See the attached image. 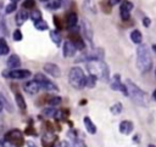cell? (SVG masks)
Segmentation results:
<instances>
[{
  "label": "cell",
  "mask_w": 156,
  "mask_h": 147,
  "mask_svg": "<svg viewBox=\"0 0 156 147\" xmlns=\"http://www.w3.org/2000/svg\"><path fill=\"white\" fill-rule=\"evenodd\" d=\"M4 138L7 140L13 147H22L24 145V137L20 129H11L5 134Z\"/></svg>",
  "instance_id": "5b68a950"
},
{
  "label": "cell",
  "mask_w": 156,
  "mask_h": 147,
  "mask_svg": "<svg viewBox=\"0 0 156 147\" xmlns=\"http://www.w3.org/2000/svg\"><path fill=\"white\" fill-rule=\"evenodd\" d=\"M121 0H108V5H111V6H115L116 4H118Z\"/></svg>",
  "instance_id": "ee69618b"
},
{
  "label": "cell",
  "mask_w": 156,
  "mask_h": 147,
  "mask_svg": "<svg viewBox=\"0 0 156 147\" xmlns=\"http://www.w3.org/2000/svg\"><path fill=\"white\" fill-rule=\"evenodd\" d=\"M0 100L2 101V103H4L5 108L7 109V112H11V113H12V112H13V107H12V106H11V103H10V102L4 97V95H0Z\"/></svg>",
  "instance_id": "836d02e7"
},
{
  "label": "cell",
  "mask_w": 156,
  "mask_h": 147,
  "mask_svg": "<svg viewBox=\"0 0 156 147\" xmlns=\"http://www.w3.org/2000/svg\"><path fill=\"white\" fill-rule=\"evenodd\" d=\"M15 100H16V104L20 107V109H21V111H24L26 107H27V104H26V101H24L23 96L17 92V94L15 95Z\"/></svg>",
  "instance_id": "cb8c5ba5"
},
{
  "label": "cell",
  "mask_w": 156,
  "mask_h": 147,
  "mask_svg": "<svg viewBox=\"0 0 156 147\" xmlns=\"http://www.w3.org/2000/svg\"><path fill=\"white\" fill-rule=\"evenodd\" d=\"M43 1H46V0H43Z\"/></svg>",
  "instance_id": "816d5d0a"
},
{
  "label": "cell",
  "mask_w": 156,
  "mask_h": 147,
  "mask_svg": "<svg viewBox=\"0 0 156 147\" xmlns=\"http://www.w3.org/2000/svg\"><path fill=\"white\" fill-rule=\"evenodd\" d=\"M136 67L141 73H147L152 67L151 53L146 44H141L136 49Z\"/></svg>",
  "instance_id": "7a4b0ae2"
},
{
  "label": "cell",
  "mask_w": 156,
  "mask_h": 147,
  "mask_svg": "<svg viewBox=\"0 0 156 147\" xmlns=\"http://www.w3.org/2000/svg\"><path fill=\"white\" fill-rule=\"evenodd\" d=\"M126 85L128 87V92H129V97L132 98V101L139 106V107H147L150 103V97L147 95V92H145L144 90H141L136 84H134L132 80L127 79Z\"/></svg>",
  "instance_id": "6da1fadb"
},
{
  "label": "cell",
  "mask_w": 156,
  "mask_h": 147,
  "mask_svg": "<svg viewBox=\"0 0 156 147\" xmlns=\"http://www.w3.org/2000/svg\"><path fill=\"white\" fill-rule=\"evenodd\" d=\"M118 130H119V132L123 134V135H130V134L133 132V130H134V124H133V121H130V120H122V121L119 123Z\"/></svg>",
  "instance_id": "5bb4252c"
},
{
  "label": "cell",
  "mask_w": 156,
  "mask_h": 147,
  "mask_svg": "<svg viewBox=\"0 0 156 147\" xmlns=\"http://www.w3.org/2000/svg\"><path fill=\"white\" fill-rule=\"evenodd\" d=\"M85 79L87 77L84 75V72L79 67H73L71 68L68 73V81L71 86H73L77 90H82L85 86Z\"/></svg>",
  "instance_id": "277c9868"
},
{
  "label": "cell",
  "mask_w": 156,
  "mask_h": 147,
  "mask_svg": "<svg viewBox=\"0 0 156 147\" xmlns=\"http://www.w3.org/2000/svg\"><path fill=\"white\" fill-rule=\"evenodd\" d=\"M9 51H10V49H9L7 43L5 41L4 38H0V56H2V55H7Z\"/></svg>",
  "instance_id": "83f0119b"
},
{
  "label": "cell",
  "mask_w": 156,
  "mask_h": 147,
  "mask_svg": "<svg viewBox=\"0 0 156 147\" xmlns=\"http://www.w3.org/2000/svg\"><path fill=\"white\" fill-rule=\"evenodd\" d=\"M61 101H62V98L60 96H52L48 100V103H49V106H58L61 103Z\"/></svg>",
  "instance_id": "d6a6232c"
},
{
  "label": "cell",
  "mask_w": 156,
  "mask_h": 147,
  "mask_svg": "<svg viewBox=\"0 0 156 147\" xmlns=\"http://www.w3.org/2000/svg\"><path fill=\"white\" fill-rule=\"evenodd\" d=\"M111 89L112 90H116V91H121L124 96H129L128 87H127L126 84H122L119 74H115L113 75V79H112V83H111Z\"/></svg>",
  "instance_id": "ba28073f"
},
{
  "label": "cell",
  "mask_w": 156,
  "mask_h": 147,
  "mask_svg": "<svg viewBox=\"0 0 156 147\" xmlns=\"http://www.w3.org/2000/svg\"><path fill=\"white\" fill-rule=\"evenodd\" d=\"M9 69H16L21 66V60L17 55H10V57L7 58V62H6Z\"/></svg>",
  "instance_id": "2e32d148"
},
{
  "label": "cell",
  "mask_w": 156,
  "mask_h": 147,
  "mask_svg": "<svg viewBox=\"0 0 156 147\" xmlns=\"http://www.w3.org/2000/svg\"><path fill=\"white\" fill-rule=\"evenodd\" d=\"M133 9V4L130 1H123L119 7V15L123 21H128L130 17V11Z\"/></svg>",
  "instance_id": "30bf717a"
},
{
  "label": "cell",
  "mask_w": 156,
  "mask_h": 147,
  "mask_svg": "<svg viewBox=\"0 0 156 147\" xmlns=\"http://www.w3.org/2000/svg\"><path fill=\"white\" fill-rule=\"evenodd\" d=\"M4 107H5V106H4V103H2V101L0 100V112L2 111V108H4Z\"/></svg>",
  "instance_id": "bcb514c9"
},
{
  "label": "cell",
  "mask_w": 156,
  "mask_h": 147,
  "mask_svg": "<svg viewBox=\"0 0 156 147\" xmlns=\"http://www.w3.org/2000/svg\"><path fill=\"white\" fill-rule=\"evenodd\" d=\"M143 23H144V26H145V27H149V26H150V23H151V21H150V18L144 17V18H143Z\"/></svg>",
  "instance_id": "7bdbcfd3"
},
{
  "label": "cell",
  "mask_w": 156,
  "mask_h": 147,
  "mask_svg": "<svg viewBox=\"0 0 156 147\" xmlns=\"http://www.w3.org/2000/svg\"><path fill=\"white\" fill-rule=\"evenodd\" d=\"M71 41H73V44L76 45V47L78 50H84L85 49V44H84L83 39L78 34H72L71 35Z\"/></svg>",
  "instance_id": "ac0fdd59"
},
{
  "label": "cell",
  "mask_w": 156,
  "mask_h": 147,
  "mask_svg": "<svg viewBox=\"0 0 156 147\" xmlns=\"http://www.w3.org/2000/svg\"><path fill=\"white\" fill-rule=\"evenodd\" d=\"M26 132H27V134H30L32 136H38V135H37V131L33 129V126H32V125H29V126L26 129Z\"/></svg>",
  "instance_id": "f35d334b"
},
{
  "label": "cell",
  "mask_w": 156,
  "mask_h": 147,
  "mask_svg": "<svg viewBox=\"0 0 156 147\" xmlns=\"http://www.w3.org/2000/svg\"><path fill=\"white\" fill-rule=\"evenodd\" d=\"M82 30H83V34H84L85 39L89 40V43H91L93 41V28H91L90 23L87 19L82 21Z\"/></svg>",
  "instance_id": "9a60e30c"
},
{
  "label": "cell",
  "mask_w": 156,
  "mask_h": 147,
  "mask_svg": "<svg viewBox=\"0 0 156 147\" xmlns=\"http://www.w3.org/2000/svg\"><path fill=\"white\" fill-rule=\"evenodd\" d=\"M68 115H69L68 109L61 108V109H57V112L55 114V119L56 120H67L68 119Z\"/></svg>",
  "instance_id": "ffe728a7"
},
{
  "label": "cell",
  "mask_w": 156,
  "mask_h": 147,
  "mask_svg": "<svg viewBox=\"0 0 156 147\" xmlns=\"http://www.w3.org/2000/svg\"><path fill=\"white\" fill-rule=\"evenodd\" d=\"M6 78L10 79H16V80H22V79H27L30 77V70L28 69H12L9 72H4L2 73Z\"/></svg>",
  "instance_id": "52a82bcc"
},
{
  "label": "cell",
  "mask_w": 156,
  "mask_h": 147,
  "mask_svg": "<svg viewBox=\"0 0 156 147\" xmlns=\"http://www.w3.org/2000/svg\"><path fill=\"white\" fill-rule=\"evenodd\" d=\"M34 79H35L37 81H39L41 89H44V90H46V91H58L57 85H56L55 83H52L51 80H49L44 74L37 73V74L34 75Z\"/></svg>",
  "instance_id": "8992f818"
},
{
  "label": "cell",
  "mask_w": 156,
  "mask_h": 147,
  "mask_svg": "<svg viewBox=\"0 0 156 147\" xmlns=\"http://www.w3.org/2000/svg\"><path fill=\"white\" fill-rule=\"evenodd\" d=\"M56 112H57V109H55L52 106H50V107L44 108L43 112H41V114H43L44 117H46V118H55Z\"/></svg>",
  "instance_id": "d4e9b609"
},
{
  "label": "cell",
  "mask_w": 156,
  "mask_h": 147,
  "mask_svg": "<svg viewBox=\"0 0 156 147\" xmlns=\"http://www.w3.org/2000/svg\"><path fill=\"white\" fill-rule=\"evenodd\" d=\"M152 50L156 52V44H155V45H152Z\"/></svg>",
  "instance_id": "c3c4849f"
},
{
  "label": "cell",
  "mask_w": 156,
  "mask_h": 147,
  "mask_svg": "<svg viewBox=\"0 0 156 147\" xmlns=\"http://www.w3.org/2000/svg\"><path fill=\"white\" fill-rule=\"evenodd\" d=\"M147 147H156V146H155V145H149Z\"/></svg>",
  "instance_id": "681fc988"
},
{
  "label": "cell",
  "mask_w": 156,
  "mask_h": 147,
  "mask_svg": "<svg viewBox=\"0 0 156 147\" xmlns=\"http://www.w3.org/2000/svg\"><path fill=\"white\" fill-rule=\"evenodd\" d=\"M122 109H123V106H122V103H121V102H117V103H115L113 106H111V108H110V112H111L113 115H118V114L122 112Z\"/></svg>",
  "instance_id": "f1b7e54d"
},
{
  "label": "cell",
  "mask_w": 156,
  "mask_h": 147,
  "mask_svg": "<svg viewBox=\"0 0 156 147\" xmlns=\"http://www.w3.org/2000/svg\"><path fill=\"white\" fill-rule=\"evenodd\" d=\"M155 73H156V72H155Z\"/></svg>",
  "instance_id": "f5cc1de1"
},
{
  "label": "cell",
  "mask_w": 156,
  "mask_h": 147,
  "mask_svg": "<svg viewBox=\"0 0 156 147\" xmlns=\"http://www.w3.org/2000/svg\"><path fill=\"white\" fill-rule=\"evenodd\" d=\"M34 5H35V1L34 0H26L23 2V7L24 9H32V7H34Z\"/></svg>",
  "instance_id": "8d00e7d4"
},
{
  "label": "cell",
  "mask_w": 156,
  "mask_h": 147,
  "mask_svg": "<svg viewBox=\"0 0 156 147\" xmlns=\"http://www.w3.org/2000/svg\"><path fill=\"white\" fill-rule=\"evenodd\" d=\"M23 89H24V91H26L27 94H29V95H35V94L39 92V90L41 89V86H40L39 81H37L35 79H33V80H30V81H27V83L24 84Z\"/></svg>",
  "instance_id": "8fae6325"
},
{
  "label": "cell",
  "mask_w": 156,
  "mask_h": 147,
  "mask_svg": "<svg viewBox=\"0 0 156 147\" xmlns=\"http://www.w3.org/2000/svg\"><path fill=\"white\" fill-rule=\"evenodd\" d=\"M54 23H55V26L60 29L61 28V24H60V19L57 18V16H54Z\"/></svg>",
  "instance_id": "b9f144b4"
},
{
  "label": "cell",
  "mask_w": 156,
  "mask_h": 147,
  "mask_svg": "<svg viewBox=\"0 0 156 147\" xmlns=\"http://www.w3.org/2000/svg\"><path fill=\"white\" fill-rule=\"evenodd\" d=\"M12 38H13V40H15V41H21V40H22V38H23L22 32H21L20 29H16V30L13 32V34H12Z\"/></svg>",
  "instance_id": "e575fe53"
},
{
  "label": "cell",
  "mask_w": 156,
  "mask_h": 147,
  "mask_svg": "<svg viewBox=\"0 0 156 147\" xmlns=\"http://www.w3.org/2000/svg\"><path fill=\"white\" fill-rule=\"evenodd\" d=\"M130 40L135 44H141V40H143V35L138 30V29H134L132 33H130Z\"/></svg>",
  "instance_id": "7402d4cb"
},
{
  "label": "cell",
  "mask_w": 156,
  "mask_h": 147,
  "mask_svg": "<svg viewBox=\"0 0 156 147\" xmlns=\"http://www.w3.org/2000/svg\"><path fill=\"white\" fill-rule=\"evenodd\" d=\"M0 147H13L7 140H5V138H2V140H0Z\"/></svg>",
  "instance_id": "ab89813d"
},
{
  "label": "cell",
  "mask_w": 156,
  "mask_h": 147,
  "mask_svg": "<svg viewBox=\"0 0 156 147\" xmlns=\"http://www.w3.org/2000/svg\"><path fill=\"white\" fill-rule=\"evenodd\" d=\"M55 147H68V142L67 141H60L55 145Z\"/></svg>",
  "instance_id": "60d3db41"
},
{
  "label": "cell",
  "mask_w": 156,
  "mask_h": 147,
  "mask_svg": "<svg viewBox=\"0 0 156 147\" xmlns=\"http://www.w3.org/2000/svg\"><path fill=\"white\" fill-rule=\"evenodd\" d=\"M29 18L32 19V21H39V19H41V12L39 11V10H33V11H30V13H29Z\"/></svg>",
  "instance_id": "4dcf8cb0"
},
{
  "label": "cell",
  "mask_w": 156,
  "mask_h": 147,
  "mask_svg": "<svg viewBox=\"0 0 156 147\" xmlns=\"http://www.w3.org/2000/svg\"><path fill=\"white\" fill-rule=\"evenodd\" d=\"M12 1H13V2H17V1H20V0H12Z\"/></svg>",
  "instance_id": "f907efd6"
},
{
  "label": "cell",
  "mask_w": 156,
  "mask_h": 147,
  "mask_svg": "<svg viewBox=\"0 0 156 147\" xmlns=\"http://www.w3.org/2000/svg\"><path fill=\"white\" fill-rule=\"evenodd\" d=\"M44 70L49 75H51L52 78H60L61 77V69L55 63H45L44 64Z\"/></svg>",
  "instance_id": "4fadbf2b"
},
{
  "label": "cell",
  "mask_w": 156,
  "mask_h": 147,
  "mask_svg": "<svg viewBox=\"0 0 156 147\" xmlns=\"http://www.w3.org/2000/svg\"><path fill=\"white\" fill-rule=\"evenodd\" d=\"M50 38L55 45L58 46L61 44V35H60L58 30H50Z\"/></svg>",
  "instance_id": "484cf974"
},
{
  "label": "cell",
  "mask_w": 156,
  "mask_h": 147,
  "mask_svg": "<svg viewBox=\"0 0 156 147\" xmlns=\"http://www.w3.org/2000/svg\"><path fill=\"white\" fill-rule=\"evenodd\" d=\"M27 147H38V146H37L33 141H28V142H27Z\"/></svg>",
  "instance_id": "f6af8a7d"
},
{
  "label": "cell",
  "mask_w": 156,
  "mask_h": 147,
  "mask_svg": "<svg viewBox=\"0 0 156 147\" xmlns=\"http://www.w3.org/2000/svg\"><path fill=\"white\" fill-rule=\"evenodd\" d=\"M96 81H98V77L94 75V74H89L87 77V79H85V86L89 87V89H93L95 86Z\"/></svg>",
  "instance_id": "603a6c76"
},
{
  "label": "cell",
  "mask_w": 156,
  "mask_h": 147,
  "mask_svg": "<svg viewBox=\"0 0 156 147\" xmlns=\"http://www.w3.org/2000/svg\"><path fill=\"white\" fill-rule=\"evenodd\" d=\"M58 141V136L54 132H46L41 136V145L43 147H55Z\"/></svg>",
  "instance_id": "9c48e42d"
},
{
  "label": "cell",
  "mask_w": 156,
  "mask_h": 147,
  "mask_svg": "<svg viewBox=\"0 0 156 147\" xmlns=\"http://www.w3.org/2000/svg\"><path fill=\"white\" fill-rule=\"evenodd\" d=\"M83 123H84V126H85V129H87L88 134L94 135V134L96 132V125L93 123V120H91V119H90L88 115L83 118Z\"/></svg>",
  "instance_id": "e0dca14e"
},
{
  "label": "cell",
  "mask_w": 156,
  "mask_h": 147,
  "mask_svg": "<svg viewBox=\"0 0 156 147\" xmlns=\"http://www.w3.org/2000/svg\"><path fill=\"white\" fill-rule=\"evenodd\" d=\"M77 50H78V49L76 47V45L73 44V41H71V40L65 41L63 47H62V53H63V57H66V58H68V57H73Z\"/></svg>",
  "instance_id": "7c38bea8"
},
{
  "label": "cell",
  "mask_w": 156,
  "mask_h": 147,
  "mask_svg": "<svg viewBox=\"0 0 156 147\" xmlns=\"http://www.w3.org/2000/svg\"><path fill=\"white\" fill-rule=\"evenodd\" d=\"M77 23H78V16H77V13L71 12V13L67 16V26H68L69 28H74V27L77 26Z\"/></svg>",
  "instance_id": "44dd1931"
},
{
  "label": "cell",
  "mask_w": 156,
  "mask_h": 147,
  "mask_svg": "<svg viewBox=\"0 0 156 147\" xmlns=\"http://www.w3.org/2000/svg\"><path fill=\"white\" fill-rule=\"evenodd\" d=\"M34 27H35V29H38V30H48L49 29V26H48V23L44 21V19H39V21H35L34 22Z\"/></svg>",
  "instance_id": "4316f807"
},
{
  "label": "cell",
  "mask_w": 156,
  "mask_h": 147,
  "mask_svg": "<svg viewBox=\"0 0 156 147\" xmlns=\"http://www.w3.org/2000/svg\"><path fill=\"white\" fill-rule=\"evenodd\" d=\"M152 97H154V100H156V90L152 92Z\"/></svg>",
  "instance_id": "7dc6e473"
},
{
  "label": "cell",
  "mask_w": 156,
  "mask_h": 147,
  "mask_svg": "<svg viewBox=\"0 0 156 147\" xmlns=\"http://www.w3.org/2000/svg\"><path fill=\"white\" fill-rule=\"evenodd\" d=\"M87 68L89 70V74L96 75L98 79H100L102 81H108V79H110V69H108V66L102 60L87 62Z\"/></svg>",
  "instance_id": "3957f363"
},
{
  "label": "cell",
  "mask_w": 156,
  "mask_h": 147,
  "mask_svg": "<svg viewBox=\"0 0 156 147\" xmlns=\"http://www.w3.org/2000/svg\"><path fill=\"white\" fill-rule=\"evenodd\" d=\"M61 6V0H50L48 4H46V7L48 9H51V10H56Z\"/></svg>",
  "instance_id": "1f68e13d"
},
{
  "label": "cell",
  "mask_w": 156,
  "mask_h": 147,
  "mask_svg": "<svg viewBox=\"0 0 156 147\" xmlns=\"http://www.w3.org/2000/svg\"><path fill=\"white\" fill-rule=\"evenodd\" d=\"M72 147H87V145H85L84 140L80 136H78L72 140Z\"/></svg>",
  "instance_id": "f546056e"
},
{
  "label": "cell",
  "mask_w": 156,
  "mask_h": 147,
  "mask_svg": "<svg viewBox=\"0 0 156 147\" xmlns=\"http://www.w3.org/2000/svg\"><path fill=\"white\" fill-rule=\"evenodd\" d=\"M17 9V5H16V2H11V4H9L7 6H6V9H5V12L6 13H11V12H13L15 10Z\"/></svg>",
  "instance_id": "d590c367"
},
{
  "label": "cell",
  "mask_w": 156,
  "mask_h": 147,
  "mask_svg": "<svg viewBox=\"0 0 156 147\" xmlns=\"http://www.w3.org/2000/svg\"><path fill=\"white\" fill-rule=\"evenodd\" d=\"M84 7L88 9V10H91L93 12H95V7L91 5V0H85L84 1Z\"/></svg>",
  "instance_id": "74e56055"
},
{
  "label": "cell",
  "mask_w": 156,
  "mask_h": 147,
  "mask_svg": "<svg viewBox=\"0 0 156 147\" xmlns=\"http://www.w3.org/2000/svg\"><path fill=\"white\" fill-rule=\"evenodd\" d=\"M28 17H29V13H28L26 10H20L18 13H17V16H16V23H17L18 26L23 24V23L28 19Z\"/></svg>",
  "instance_id": "d6986e66"
}]
</instances>
